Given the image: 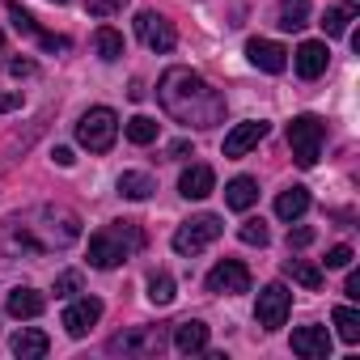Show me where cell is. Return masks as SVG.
<instances>
[{
  "label": "cell",
  "mask_w": 360,
  "mask_h": 360,
  "mask_svg": "<svg viewBox=\"0 0 360 360\" xmlns=\"http://www.w3.org/2000/svg\"><path fill=\"white\" fill-rule=\"evenodd\" d=\"M187 153H191V140H174V144L165 148V157H169V161H178V157H187Z\"/></svg>",
  "instance_id": "cell-37"
},
{
  "label": "cell",
  "mask_w": 360,
  "mask_h": 360,
  "mask_svg": "<svg viewBox=\"0 0 360 360\" xmlns=\"http://www.w3.org/2000/svg\"><path fill=\"white\" fill-rule=\"evenodd\" d=\"M314 242V229L309 225H297V229H288V250H305Z\"/></svg>",
  "instance_id": "cell-34"
},
{
  "label": "cell",
  "mask_w": 360,
  "mask_h": 360,
  "mask_svg": "<svg viewBox=\"0 0 360 360\" xmlns=\"http://www.w3.org/2000/svg\"><path fill=\"white\" fill-rule=\"evenodd\" d=\"M72 292H81V271H64L56 280V297H72Z\"/></svg>",
  "instance_id": "cell-33"
},
{
  "label": "cell",
  "mask_w": 360,
  "mask_h": 360,
  "mask_svg": "<svg viewBox=\"0 0 360 360\" xmlns=\"http://www.w3.org/2000/svg\"><path fill=\"white\" fill-rule=\"evenodd\" d=\"M221 233H225V221H221V217H212V212L191 217L187 225L174 229V250H178V255H200V250H208Z\"/></svg>",
  "instance_id": "cell-7"
},
{
  "label": "cell",
  "mask_w": 360,
  "mask_h": 360,
  "mask_svg": "<svg viewBox=\"0 0 360 360\" xmlns=\"http://www.w3.org/2000/svg\"><path fill=\"white\" fill-rule=\"evenodd\" d=\"M136 34H140V43H144L148 51H157V56L174 51V43H178L174 22L161 18V13H140V18H136Z\"/></svg>",
  "instance_id": "cell-9"
},
{
  "label": "cell",
  "mask_w": 360,
  "mask_h": 360,
  "mask_svg": "<svg viewBox=\"0 0 360 360\" xmlns=\"http://www.w3.org/2000/svg\"><path fill=\"white\" fill-rule=\"evenodd\" d=\"M22 106V94H0V110H18Z\"/></svg>",
  "instance_id": "cell-39"
},
{
  "label": "cell",
  "mask_w": 360,
  "mask_h": 360,
  "mask_svg": "<svg viewBox=\"0 0 360 360\" xmlns=\"http://www.w3.org/2000/svg\"><path fill=\"white\" fill-rule=\"evenodd\" d=\"M360 18V5H335V9H326V18H322V30H326V39H339V34H347V26Z\"/></svg>",
  "instance_id": "cell-24"
},
{
  "label": "cell",
  "mask_w": 360,
  "mask_h": 360,
  "mask_svg": "<svg viewBox=\"0 0 360 360\" xmlns=\"http://www.w3.org/2000/svg\"><path fill=\"white\" fill-rule=\"evenodd\" d=\"M352 259H356L352 246H330L326 250V267H352Z\"/></svg>",
  "instance_id": "cell-35"
},
{
  "label": "cell",
  "mask_w": 360,
  "mask_h": 360,
  "mask_svg": "<svg viewBox=\"0 0 360 360\" xmlns=\"http://www.w3.org/2000/svg\"><path fill=\"white\" fill-rule=\"evenodd\" d=\"M288 144H292V157H297V165H318V157H322V144H326V123L318 119V115H297L292 123H288Z\"/></svg>",
  "instance_id": "cell-4"
},
{
  "label": "cell",
  "mask_w": 360,
  "mask_h": 360,
  "mask_svg": "<svg viewBox=\"0 0 360 360\" xmlns=\"http://www.w3.org/2000/svg\"><path fill=\"white\" fill-rule=\"evenodd\" d=\"M9 22H13V30H18V34H30V39H39V47H43V51H68V39H64V34H51V30H43V26H39V22H34V18H30L22 5H9Z\"/></svg>",
  "instance_id": "cell-11"
},
{
  "label": "cell",
  "mask_w": 360,
  "mask_h": 360,
  "mask_svg": "<svg viewBox=\"0 0 360 360\" xmlns=\"http://www.w3.org/2000/svg\"><path fill=\"white\" fill-rule=\"evenodd\" d=\"M157 102L165 106V115L174 123H187V127H217V123H225V94L212 89L191 68H169L161 77V85H157Z\"/></svg>",
  "instance_id": "cell-1"
},
{
  "label": "cell",
  "mask_w": 360,
  "mask_h": 360,
  "mask_svg": "<svg viewBox=\"0 0 360 360\" xmlns=\"http://www.w3.org/2000/svg\"><path fill=\"white\" fill-rule=\"evenodd\" d=\"M34 217L43 225L22 221V217L0 225V250L5 255H47V250H64V246H72L81 238V217L68 212V208H51L47 204Z\"/></svg>",
  "instance_id": "cell-2"
},
{
  "label": "cell",
  "mask_w": 360,
  "mask_h": 360,
  "mask_svg": "<svg viewBox=\"0 0 360 360\" xmlns=\"http://www.w3.org/2000/svg\"><path fill=\"white\" fill-rule=\"evenodd\" d=\"M330 318H335V330H339L343 343H360V314H356L352 305H339Z\"/></svg>",
  "instance_id": "cell-28"
},
{
  "label": "cell",
  "mask_w": 360,
  "mask_h": 360,
  "mask_svg": "<svg viewBox=\"0 0 360 360\" xmlns=\"http://www.w3.org/2000/svg\"><path fill=\"white\" fill-rule=\"evenodd\" d=\"M13 356H22V360H43L47 356V347H51V339L43 335V330H34V326H26V330H18L13 335Z\"/></svg>",
  "instance_id": "cell-19"
},
{
  "label": "cell",
  "mask_w": 360,
  "mask_h": 360,
  "mask_svg": "<svg viewBox=\"0 0 360 360\" xmlns=\"http://www.w3.org/2000/svg\"><path fill=\"white\" fill-rule=\"evenodd\" d=\"M47 309V297L39 288H13L9 292V314L13 318H39Z\"/></svg>",
  "instance_id": "cell-21"
},
{
  "label": "cell",
  "mask_w": 360,
  "mask_h": 360,
  "mask_svg": "<svg viewBox=\"0 0 360 360\" xmlns=\"http://www.w3.org/2000/svg\"><path fill=\"white\" fill-rule=\"evenodd\" d=\"M208 292H250V271H246V263H238V259H221L212 271H208Z\"/></svg>",
  "instance_id": "cell-10"
},
{
  "label": "cell",
  "mask_w": 360,
  "mask_h": 360,
  "mask_svg": "<svg viewBox=\"0 0 360 360\" xmlns=\"http://www.w3.org/2000/svg\"><path fill=\"white\" fill-rule=\"evenodd\" d=\"M165 347H169L165 326H131V330H119L106 343L110 356H161Z\"/></svg>",
  "instance_id": "cell-6"
},
{
  "label": "cell",
  "mask_w": 360,
  "mask_h": 360,
  "mask_svg": "<svg viewBox=\"0 0 360 360\" xmlns=\"http://www.w3.org/2000/svg\"><path fill=\"white\" fill-rule=\"evenodd\" d=\"M263 136H267V123H263V119H246V123H238V127L225 136V157H246Z\"/></svg>",
  "instance_id": "cell-16"
},
{
  "label": "cell",
  "mask_w": 360,
  "mask_h": 360,
  "mask_svg": "<svg viewBox=\"0 0 360 360\" xmlns=\"http://www.w3.org/2000/svg\"><path fill=\"white\" fill-rule=\"evenodd\" d=\"M136 250H144V229H140L136 221H115V225H102V229L89 238V267L110 271V267L127 263Z\"/></svg>",
  "instance_id": "cell-3"
},
{
  "label": "cell",
  "mask_w": 360,
  "mask_h": 360,
  "mask_svg": "<svg viewBox=\"0 0 360 360\" xmlns=\"http://www.w3.org/2000/svg\"><path fill=\"white\" fill-rule=\"evenodd\" d=\"M94 51L110 64V60H119L123 56V34L115 30V26H98V34H94Z\"/></svg>",
  "instance_id": "cell-27"
},
{
  "label": "cell",
  "mask_w": 360,
  "mask_h": 360,
  "mask_svg": "<svg viewBox=\"0 0 360 360\" xmlns=\"http://www.w3.org/2000/svg\"><path fill=\"white\" fill-rule=\"evenodd\" d=\"M115 136H119V115H115L110 106H94V110H85L81 123H77V140H81L89 153H110Z\"/></svg>",
  "instance_id": "cell-5"
},
{
  "label": "cell",
  "mask_w": 360,
  "mask_h": 360,
  "mask_svg": "<svg viewBox=\"0 0 360 360\" xmlns=\"http://www.w3.org/2000/svg\"><path fill=\"white\" fill-rule=\"evenodd\" d=\"M5 68L13 77H34V60H5Z\"/></svg>",
  "instance_id": "cell-36"
},
{
  "label": "cell",
  "mask_w": 360,
  "mask_h": 360,
  "mask_svg": "<svg viewBox=\"0 0 360 360\" xmlns=\"http://www.w3.org/2000/svg\"><path fill=\"white\" fill-rule=\"evenodd\" d=\"M292 352L305 360H326L330 356V330L326 326H297L292 330Z\"/></svg>",
  "instance_id": "cell-13"
},
{
  "label": "cell",
  "mask_w": 360,
  "mask_h": 360,
  "mask_svg": "<svg viewBox=\"0 0 360 360\" xmlns=\"http://www.w3.org/2000/svg\"><path fill=\"white\" fill-rule=\"evenodd\" d=\"M123 5H127V0H89L85 9H89V18H110V13H119Z\"/></svg>",
  "instance_id": "cell-32"
},
{
  "label": "cell",
  "mask_w": 360,
  "mask_h": 360,
  "mask_svg": "<svg viewBox=\"0 0 360 360\" xmlns=\"http://www.w3.org/2000/svg\"><path fill=\"white\" fill-rule=\"evenodd\" d=\"M102 318V301L98 297H77L68 309H64V330L72 335V339H81V335H89V326Z\"/></svg>",
  "instance_id": "cell-12"
},
{
  "label": "cell",
  "mask_w": 360,
  "mask_h": 360,
  "mask_svg": "<svg viewBox=\"0 0 360 360\" xmlns=\"http://www.w3.org/2000/svg\"><path fill=\"white\" fill-rule=\"evenodd\" d=\"M309 26V0H280V30H305Z\"/></svg>",
  "instance_id": "cell-26"
},
{
  "label": "cell",
  "mask_w": 360,
  "mask_h": 360,
  "mask_svg": "<svg viewBox=\"0 0 360 360\" xmlns=\"http://www.w3.org/2000/svg\"><path fill=\"white\" fill-rule=\"evenodd\" d=\"M305 212H309V191L305 187H288V191L276 195V217L280 221H301Z\"/></svg>",
  "instance_id": "cell-20"
},
{
  "label": "cell",
  "mask_w": 360,
  "mask_h": 360,
  "mask_svg": "<svg viewBox=\"0 0 360 360\" xmlns=\"http://www.w3.org/2000/svg\"><path fill=\"white\" fill-rule=\"evenodd\" d=\"M127 140L131 144H153L157 140V119H148V115H136V119H127Z\"/></svg>",
  "instance_id": "cell-30"
},
{
  "label": "cell",
  "mask_w": 360,
  "mask_h": 360,
  "mask_svg": "<svg viewBox=\"0 0 360 360\" xmlns=\"http://www.w3.org/2000/svg\"><path fill=\"white\" fill-rule=\"evenodd\" d=\"M174 297H178V292H174V276H169V271H153V276H148V301H153V305H169Z\"/></svg>",
  "instance_id": "cell-29"
},
{
  "label": "cell",
  "mask_w": 360,
  "mask_h": 360,
  "mask_svg": "<svg viewBox=\"0 0 360 360\" xmlns=\"http://www.w3.org/2000/svg\"><path fill=\"white\" fill-rule=\"evenodd\" d=\"M153 191H157V183L148 174H140V169H123L119 174V195L123 200H148Z\"/></svg>",
  "instance_id": "cell-23"
},
{
  "label": "cell",
  "mask_w": 360,
  "mask_h": 360,
  "mask_svg": "<svg viewBox=\"0 0 360 360\" xmlns=\"http://www.w3.org/2000/svg\"><path fill=\"white\" fill-rule=\"evenodd\" d=\"M127 98H131V102H140V98H144V85H140V81H131V89H127Z\"/></svg>",
  "instance_id": "cell-41"
},
{
  "label": "cell",
  "mask_w": 360,
  "mask_h": 360,
  "mask_svg": "<svg viewBox=\"0 0 360 360\" xmlns=\"http://www.w3.org/2000/svg\"><path fill=\"white\" fill-rule=\"evenodd\" d=\"M343 292H347L352 301H360V271H347V284H343Z\"/></svg>",
  "instance_id": "cell-38"
},
{
  "label": "cell",
  "mask_w": 360,
  "mask_h": 360,
  "mask_svg": "<svg viewBox=\"0 0 360 360\" xmlns=\"http://www.w3.org/2000/svg\"><path fill=\"white\" fill-rule=\"evenodd\" d=\"M292 64H297V72H301L305 81H318V77L326 72V64H330V51H326V43L309 39V43H301V47H297Z\"/></svg>",
  "instance_id": "cell-15"
},
{
  "label": "cell",
  "mask_w": 360,
  "mask_h": 360,
  "mask_svg": "<svg viewBox=\"0 0 360 360\" xmlns=\"http://www.w3.org/2000/svg\"><path fill=\"white\" fill-rule=\"evenodd\" d=\"M178 191H183L187 200H208L217 191V174L212 165H187L183 178H178Z\"/></svg>",
  "instance_id": "cell-17"
},
{
  "label": "cell",
  "mask_w": 360,
  "mask_h": 360,
  "mask_svg": "<svg viewBox=\"0 0 360 360\" xmlns=\"http://www.w3.org/2000/svg\"><path fill=\"white\" fill-rule=\"evenodd\" d=\"M255 200H259V183L255 178H233V183L225 187V204L233 208V212H246V208H255Z\"/></svg>",
  "instance_id": "cell-22"
},
{
  "label": "cell",
  "mask_w": 360,
  "mask_h": 360,
  "mask_svg": "<svg viewBox=\"0 0 360 360\" xmlns=\"http://www.w3.org/2000/svg\"><path fill=\"white\" fill-rule=\"evenodd\" d=\"M51 157H56V165H64V169H68V165H72V161H77V157H72V148H56V153H51Z\"/></svg>",
  "instance_id": "cell-40"
},
{
  "label": "cell",
  "mask_w": 360,
  "mask_h": 360,
  "mask_svg": "<svg viewBox=\"0 0 360 360\" xmlns=\"http://www.w3.org/2000/svg\"><path fill=\"white\" fill-rule=\"evenodd\" d=\"M288 309H292V292H288L284 284H267V288L259 292V309H255V318H259L263 330H280V326L288 322Z\"/></svg>",
  "instance_id": "cell-8"
},
{
  "label": "cell",
  "mask_w": 360,
  "mask_h": 360,
  "mask_svg": "<svg viewBox=\"0 0 360 360\" xmlns=\"http://www.w3.org/2000/svg\"><path fill=\"white\" fill-rule=\"evenodd\" d=\"M284 276L297 280V284L309 288V292L322 288V267H314V263H305V259H284Z\"/></svg>",
  "instance_id": "cell-25"
},
{
  "label": "cell",
  "mask_w": 360,
  "mask_h": 360,
  "mask_svg": "<svg viewBox=\"0 0 360 360\" xmlns=\"http://www.w3.org/2000/svg\"><path fill=\"white\" fill-rule=\"evenodd\" d=\"M238 238H242L246 246H267V242H271V233H267V225H263V221H255V217H250V221H242V229H238Z\"/></svg>",
  "instance_id": "cell-31"
},
{
  "label": "cell",
  "mask_w": 360,
  "mask_h": 360,
  "mask_svg": "<svg viewBox=\"0 0 360 360\" xmlns=\"http://www.w3.org/2000/svg\"><path fill=\"white\" fill-rule=\"evenodd\" d=\"M51 5H68V0H51Z\"/></svg>",
  "instance_id": "cell-42"
},
{
  "label": "cell",
  "mask_w": 360,
  "mask_h": 360,
  "mask_svg": "<svg viewBox=\"0 0 360 360\" xmlns=\"http://www.w3.org/2000/svg\"><path fill=\"white\" fill-rule=\"evenodd\" d=\"M169 343H174V352L195 356V352H204V347H208V326H204V322H195V318H191V322H178Z\"/></svg>",
  "instance_id": "cell-18"
},
{
  "label": "cell",
  "mask_w": 360,
  "mask_h": 360,
  "mask_svg": "<svg viewBox=\"0 0 360 360\" xmlns=\"http://www.w3.org/2000/svg\"><path fill=\"white\" fill-rule=\"evenodd\" d=\"M246 56H250V64L263 68V72H284V68H288V51H284L280 43H271V39H250V43H246Z\"/></svg>",
  "instance_id": "cell-14"
}]
</instances>
